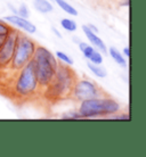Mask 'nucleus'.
I'll return each instance as SVG.
<instances>
[{
	"instance_id": "f257e3e1",
	"label": "nucleus",
	"mask_w": 146,
	"mask_h": 157,
	"mask_svg": "<svg viewBox=\"0 0 146 157\" xmlns=\"http://www.w3.org/2000/svg\"><path fill=\"white\" fill-rule=\"evenodd\" d=\"M77 78L70 65L59 63L53 81L41 94H45V98L51 102L69 99Z\"/></svg>"
},
{
	"instance_id": "f03ea898",
	"label": "nucleus",
	"mask_w": 146,
	"mask_h": 157,
	"mask_svg": "<svg viewBox=\"0 0 146 157\" xmlns=\"http://www.w3.org/2000/svg\"><path fill=\"white\" fill-rule=\"evenodd\" d=\"M14 74L15 76L12 83V94L16 97V99L29 100L36 97L38 94H41L32 59Z\"/></svg>"
},
{
	"instance_id": "7ed1b4c3",
	"label": "nucleus",
	"mask_w": 146,
	"mask_h": 157,
	"mask_svg": "<svg viewBox=\"0 0 146 157\" xmlns=\"http://www.w3.org/2000/svg\"><path fill=\"white\" fill-rule=\"evenodd\" d=\"M32 62L34 65V71H36L40 90L42 92L53 81L59 62L48 48L40 44H37Z\"/></svg>"
},
{
	"instance_id": "20e7f679",
	"label": "nucleus",
	"mask_w": 146,
	"mask_h": 157,
	"mask_svg": "<svg viewBox=\"0 0 146 157\" xmlns=\"http://www.w3.org/2000/svg\"><path fill=\"white\" fill-rule=\"evenodd\" d=\"M120 109L121 106L118 100H115L106 94L102 97L80 101L77 110L81 118H99L109 117L111 115L116 114L120 112Z\"/></svg>"
},
{
	"instance_id": "39448f33",
	"label": "nucleus",
	"mask_w": 146,
	"mask_h": 157,
	"mask_svg": "<svg viewBox=\"0 0 146 157\" xmlns=\"http://www.w3.org/2000/svg\"><path fill=\"white\" fill-rule=\"evenodd\" d=\"M36 48V41L31 38H29L26 34L20 32V36L17 38V42H16L15 52L13 56L12 63L9 65V70L13 73H16L18 70L25 66L33 58Z\"/></svg>"
},
{
	"instance_id": "423d86ee",
	"label": "nucleus",
	"mask_w": 146,
	"mask_h": 157,
	"mask_svg": "<svg viewBox=\"0 0 146 157\" xmlns=\"http://www.w3.org/2000/svg\"><path fill=\"white\" fill-rule=\"evenodd\" d=\"M104 94H106V92L95 81L88 78H77L70 94V99L74 100L75 102H80L86 99L102 97Z\"/></svg>"
},
{
	"instance_id": "0eeeda50",
	"label": "nucleus",
	"mask_w": 146,
	"mask_h": 157,
	"mask_svg": "<svg viewBox=\"0 0 146 157\" xmlns=\"http://www.w3.org/2000/svg\"><path fill=\"white\" fill-rule=\"evenodd\" d=\"M20 36L18 29H14L7 36L5 42L0 47V71L9 70V65L12 63L13 56L15 52L17 38Z\"/></svg>"
},
{
	"instance_id": "6e6552de",
	"label": "nucleus",
	"mask_w": 146,
	"mask_h": 157,
	"mask_svg": "<svg viewBox=\"0 0 146 157\" xmlns=\"http://www.w3.org/2000/svg\"><path fill=\"white\" fill-rule=\"evenodd\" d=\"M4 21H6L7 23L14 25L16 29H21L22 31L26 32L28 34H34L37 32V26L32 23L31 21H29V18L21 17V16L16 15V14L5 16Z\"/></svg>"
},
{
	"instance_id": "1a4fd4ad",
	"label": "nucleus",
	"mask_w": 146,
	"mask_h": 157,
	"mask_svg": "<svg viewBox=\"0 0 146 157\" xmlns=\"http://www.w3.org/2000/svg\"><path fill=\"white\" fill-rule=\"evenodd\" d=\"M82 31H83V33H85V36H87V39L89 40V42H90L91 44L97 49V50L101 51L102 54H107L106 44H105V42H104V41H103L98 36H97V33L91 31L87 25H83Z\"/></svg>"
},
{
	"instance_id": "9d476101",
	"label": "nucleus",
	"mask_w": 146,
	"mask_h": 157,
	"mask_svg": "<svg viewBox=\"0 0 146 157\" xmlns=\"http://www.w3.org/2000/svg\"><path fill=\"white\" fill-rule=\"evenodd\" d=\"M33 7L41 14H49L54 10L50 0H33Z\"/></svg>"
},
{
	"instance_id": "9b49d317",
	"label": "nucleus",
	"mask_w": 146,
	"mask_h": 157,
	"mask_svg": "<svg viewBox=\"0 0 146 157\" xmlns=\"http://www.w3.org/2000/svg\"><path fill=\"white\" fill-rule=\"evenodd\" d=\"M107 52L110 54V56L112 57V59L114 60L115 63L118 64L119 66L126 68L127 67V59H126V57L123 56L122 52H120V51H119L115 47H111L110 49H107Z\"/></svg>"
},
{
	"instance_id": "f8f14e48",
	"label": "nucleus",
	"mask_w": 146,
	"mask_h": 157,
	"mask_svg": "<svg viewBox=\"0 0 146 157\" xmlns=\"http://www.w3.org/2000/svg\"><path fill=\"white\" fill-rule=\"evenodd\" d=\"M87 66L94 75L98 76V78H106L107 71H106V68H105V67L102 66V64H99L98 65V64H93V63H90V62H88Z\"/></svg>"
},
{
	"instance_id": "ddd939ff",
	"label": "nucleus",
	"mask_w": 146,
	"mask_h": 157,
	"mask_svg": "<svg viewBox=\"0 0 146 157\" xmlns=\"http://www.w3.org/2000/svg\"><path fill=\"white\" fill-rule=\"evenodd\" d=\"M54 1H55L56 5H57L63 12L66 13V14H69V15H71V16L78 15V10H77L72 5L69 4L66 0H54Z\"/></svg>"
},
{
	"instance_id": "4468645a",
	"label": "nucleus",
	"mask_w": 146,
	"mask_h": 157,
	"mask_svg": "<svg viewBox=\"0 0 146 157\" xmlns=\"http://www.w3.org/2000/svg\"><path fill=\"white\" fill-rule=\"evenodd\" d=\"M59 23H61L62 29H64L67 32H75L78 30V24L71 18H62Z\"/></svg>"
},
{
	"instance_id": "2eb2a0df",
	"label": "nucleus",
	"mask_w": 146,
	"mask_h": 157,
	"mask_svg": "<svg viewBox=\"0 0 146 157\" xmlns=\"http://www.w3.org/2000/svg\"><path fill=\"white\" fill-rule=\"evenodd\" d=\"M78 46H79L80 51L82 52V55L85 56V58H86V59L89 58L91 54H93V52L96 50V48H94L93 46H91V44H88V43L82 42V41L78 43Z\"/></svg>"
},
{
	"instance_id": "dca6fc26",
	"label": "nucleus",
	"mask_w": 146,
	"mask_h": 157,
	"mask_svg": "<svg viewBox=\"0 0 146 157\" xmlns=\"http://www.w3.org/2000/svg\"><path fill=\"white\" fill-rule=\"evenodd\" d=\"M55 56H56V58H57V60H58L59 63L66 64V65H70V66L73 65V59L67 55L66 52H64V51H56Z\"/></svg>"
},
{
	"instance_id": "f3484780",
	"label": "nucleus",
	"mask_w": 146,
	"mask_h": 157,
	"mask_svg": "<svg viewBox=\"0 0 146 157\" xmlns=\"http://www.w3.org/2000/svg\"><path fill=\"white\" fill-rule=\"evenodd\" d=\"M88 62H90V63L93 64H103V55L101 51H98L97 49H96L93 54L90 55V57L87 59Z\"/></svg>"
},
{
	"instance_id": "a211bd4d",
	"label": "nucleus",
	"mask_w": 146,
	"mask_h": 157,
	"mask_svg": "<svg viewBox=\"0 0 146 157\" xmlns=\"http://www.w3.org/2000/svg\"><path fill=\"white\" fill-rule=\"evenodd\" d=\"M13 30H14V28L10 26L9 23H7V22L4 20H0V34H2V36H8Z\"/></svg>"
},
{
	"instance_id": "6ab92c4d",
	"label": "nucleus",
	"mask_w": 146,
	"mask_h": 157,
	"mask_svg": "<svg viewBox=\"0 0 146 157\" xmlns=\"http://www.w3.org/2000/svg\"><path fill=\"white\" fill-rule=\"evenodd\" d=\"M61 118H63V120H79V118H81V116L78 113V110H69V112H65L61 115Z\"/></svg>"
},
{
	"instance_id": "aec40b11",
	"label": "nucleus",
	"mask_w": 146,
	"mask_h": 157,
	"mask_svg": "<svg viewBox=\"0 0 146 157\" xmlns=\"http://www.w3.org/2000/svg\"><path fill=\"white\" fill-rule=\"evenodd\" d=\"M16 15L21 16V17H24V18H29V17H30V10H29V7L25 4H22L20 7L17 8Z\"/></svg>"
},
{
	"instance_id": "412c9836",
	"label": "nucleus",
	"mask_w": 146,
	"mask_h": 157,
	"mask_svg": "<svg viewBox=\"0 0 146 157\" xmlns=\"http://www.w3.org/2000/svg\"><path fill=\"white\" fill-rule=\"evenodd\" d=\"M107 118L110 120H129V114H120V112L114 115H111Z\"/></svg>"
},
{
	"instance_id": "4be33fe9",
	"label": "nucleus",
	"mask_w": 146,
	"mask_h": 157,
	"mask_svg": "<svg viewBox=\"0 0 146 157\" xmlns=\"http://www.w3.org/2000/svg\"><path fill=\"white\" fill-rule=\"evenodd\" d=\"M123 56H124V57H128V58H129V57H130V48L129 47H124L123 48Z\"/></svg>"
},
{
	"instance_id": "5701e85b",
	"label": "nucleus",
	"mask_w": 146,
	"mask_h": 157,
	"mask_svg": "<svg viewBox=\"0 0 146 157\" xmlns=\"http://www.w3.org/2000/svg\"><path fill=\"white\" fill-rule=\"evenodd\" d=\"M87 26H88L89 29H90V30H91L93 32H95V33H98V28H97L96 25H94V24H88Z\"/></svg>"
},
{
	"instance_id": "b1692460",
	"label": "nucleus",
	"mask_w": 146,
	"mask_h": 157,
	"mask_svg": "<svg viewBox=\"0 0 146 157\" xmlns=\"http://www.w3.org/2000/svg\"><path fill=\"white\" fill-rule=\"evenodd\" d=\"M51 31H53V33H54L56 36H58V38H62V34H61V32H59L56 28H54V26H53V28H51Z\"/></svg>"
},
{
	"instance_id": "393cba45",
	"label": "nucleus",
	"mask_w": 146,
	"mask_h": 157,
	"mask_svg": "<svg viewBox=\"0 0 146 157\" xmlns=\"http://www.w3.org/2000/svg\"><path fill=\"white\" fill-rule=\"evenodd\" d=\"M129 5H130V0H122V2L120 4L121 7H129Z\"/></svg>"
},
{
	"instance_id": "a878e982",
	"label": "nucleus",
	"mask_w": 146,
	"mask_h": 157,
	"mask_svg": "<svg viewBox=\"0 0 146 157\" xmlns=\"http://www.w3.org/2000/svg\"><path fill=\"white\" fill-rule=\"evenodd\" d=\"M72 41H74L75 43H79V42H81V40L79 39V36H73V38H72Z\"/></svg>"
}]
</instances>
